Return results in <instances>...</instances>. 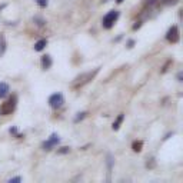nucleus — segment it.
<instances>
[{
	"label": "nucleus",
	"instance_id": "f257e3e1",
	"mask_svg": "<svg viewBox=\"0 0 183 183\" xmlns=\"http://www.w3.org/2000/svg\"><path fill=\"white\" fill-rule=\"evenodd\" d=\"M97 72H99V69H95L93 72H87V73H83V75L77 76V77L75 79V82H73V89H79V87H82V86H85L89 80H92V79L95 77Z\"/></svg>",
	"mask_w": 183,
	"mask_h": 183
},
{
	"label": "nucleus",
	"instance_id": "f03ea898",
	"mask_svg": "<svg viewBox=\"0 0 183 183\" xmlns=\"http://www.w3.org/2000/svg\"><path fill=\"white\" fill-rule=\"evenodd\" d=\"M14 107H16V96L10 97L7 102H4L3 105L0 106V115H2V116L10 115V113L14 110Z\"/></svg>",
	"mask_w": 183,
	"mask_h": 183
},
{
	"label": "nucleus",
	"instance_id": "7ed1b4c3",
	"mask_svg": "<svg viewBox=\"0 0 183 183\" xmlns=\"http://www.w3.org/2000/svg\"><path fill=\"white\" fill-rule=\"evenodd\" d=\"M117 17H119V12L117 10L109 12V13L103 17V27H105V29H110V27L115 24V22L117 20Z\"/></svg>",
	"mask_w": 183,
	"mask_h": 183
},
{
	"label": "nucleus",
	"instance_id": "20e7f679",
	"mask_svg": "<svg viewBox=\"0 0 183 183\" xmlns=\"http://www.w3.org/2000/svg\"><path fill=\"white\" fill-rule=\"evenodd\" d=\"M63 103H65V99H63V95H62V93H54V95H52L50 97H49V105L53 109L62 107Z\"/></svg>",
	"mask_w": 183,
	"mask_h": 183
},
{
	"label": "nucleus",
	"instance_id": "39448f33",
	"mask_svg": "<svg viewBox=\"0 0 183 183\" xmlns=\"http://www.w3.org/2000/svg\"><path fill=\"white\" fill-rule=\"evenodd\" d=\"M166 39L170 43H177V42H179V29H177V26L170 27L167 34H166Z\"/></svg>",
	"mask_w": 183,
	"mask_h": 183
},
{
	"label": "nucleus",
	"instance_id": "423d86ee",
	"mask_svg": "<svg viewBox=\"0 0 183 183\" xmlns=\"http://www.w3.org/2000/svg\"><path fill=\"white\" fill-rule=\"evenodd\" d=\"M59 142H60V139H59V136L56 135V133H53V135L50 136V139L47 140V142H44L43 143V147L46 150H50L52 147H54V146H57Z\"/></svg>",
	"mask_w": 183,
	"mask_h": 183
},
{
	"label": "nucleus",
	"instance_id": "0eeeda50",
	"mask_svg": "<svg viewBox=\"0 0 183 183\" xmlns=\"http://www.w3.org/2000/svg\"><path fill=\"white\" fill-rule=\"evenodd\" d=\"M7 95H9V85L4 83V82H2L0 83V99L6 97Z\"/></svg>",
	"mask_w": 183,
	"mask_h": 183
},
{
	"label": "nucleus",
	"instance_id": "6e6552de",
	"mask_svg": "<svg viewBox=\"0 0 183 183\" xmlns=\"http://www.w3.org/2000/svg\"><path fill=\"white\" fill-rule=\"evenodd\" d=\"M50 66H52L50 56H43V57H42V67H43V69H49Z\"/></svg>",
	"mask_w": 183,
	"mask_h": 183
},
{
	"label": "nucleus",
	"instance_id": "1a4fd4ad",
	"mask_svg": "<svg viewBox=\"0 0 183 183\" xmlns=\"http://www.w3.org/2000/svg\"><path fill=\"white\" fill-rule=\"evenodd\" d=\"M46 43H47V42L44 40V39H42V40L36 42V44H34V50H36V52H42L44 47H46Z\"/></svg>",
	"mask_w": 183,
	"mask_h": 183
},
{
	"label": "nucleus",
	"instance_id": "9d476101",
	"mask_svg": "<svg viewBox=\"0 0 183 183\" xmlns=\"http://www.w3.org/2000/svg\"><path fill=\"white\" fill-rule=\"evenodd\" d=\"M123 119H125V116H123V115H119V117L116 119V122L113 123V130H117L119 127H120V125H122V122H123Z\"/></svg>",
	"mask_w": 183,
	"mask_h": 183
},
{
	"label": "nucleus",
	"instance_id": "9b49d317",
	"mask_svg": "<svg viewBox=\"0 0 183 183\" xmlns=\"http://www.w3.org/2000/svg\"><path fill=\"white\" fill-rule=\"evenodd\" d=\"M142 147H143V142H133V145H132V149H133V152H140L142 150Z\"/></svg>",
	"mask_w": 183,
	"mask_h": 183
},
{
	"label": "nucleus",
	"instance_id": "f8f14e48",
	"mask_svg": "<svg viewBox=\"0 0 183 183\" xmlns=\"http://www.w3.org/2000/svg\"><path fill=\"white\" fill-rule=\"evenodd\" d=\"M4 50H6V42L3 36H0V54H3Z\"/></svg>",
	"mask_w": 183,
	"mask_h": 183
},
{
	"label": "nucleus",
	"instance_id": "ddd939ff",
	"mask_svg": "<svg viewBox=\"0 0 183 183\" xmlns=\"http://www.w3.org/2000/svg\"><path fill=\"white\" fill-rule=\"evenodd\" d=\"M36 2H37V4L40 7H46V6H47V0H36Z\"/></svg>",
	"mask_w": 183,
	"mask_h": 183
},
{
	"label": "nucleus",
	"instance_id": "4468645a",
	"mask_svg": "<svg viewBox=\"0 0 183 183\" xmlns=\"http://www.w3.org/2000/svg\"><path fill=\"white\" fill-rule=\"evenodd\" d=\"M85 116H86V113H85V112H83V113H79V116H77V117H76V119H75V122H76V123H77V122H79V120H82V119L85 117Z\"/></svg>",
	"mask_w": 183,
	"mask_h": 183
},
{
	"label": "nucleus",
	"instance_id": "2eb2a0df",
	"mask_svg": "<svg viewBox=\"0 0 183 183\" xmlns=\"http://www.w3.org/2000/svg\"><path fill=\"white\" fill-rule=\"evenodd\" d=\"M177 0H163V4H176Z\"/></svg>",
	"mask_w": 183,
	"mask_h": 183
},
{
	"label": "nucleus",
	"instance_id": "dca6fc26",
	"mask_svg": "<svg viewBox=\"0 0 183 183\" xmlns=\"http://www.w3.org/2000/svg\"><path fill=\"white\" fill-rule=\"evenodd\" d=\"M9 182H22V177H13V179H10V180H9Z\"/></svg>",
	"mask_w": 183,
	"mask_h": 183
},
{
	"label": "nucleus",
	"instance_id": "f3484780",
	"mask_svg": "<svg viewBox=\"0 0 183 183\" xmlns=\"http://www.w3.org/2000/svg\"><path fill=\"white\" fill-rule=\"evenodd\" d=\"M69 152V147H62L60 150H59V153H67Z\"/></svg>",
	"mask_w": 183,
	"mask_h": 183
},
{
	"label": "nucleus",
	"instance_id": "a211bd4d",
	"mask_svg": "<svg viewBox=\"0 0 183 183\" xmlns=\"http://www.w3.org/2000/svg\"><path fill=\"white\" fill-rule=\"evenodd\" d=\"M133 43H135L133 40H129V43H127V47H133Z\"/></svg>",
	"mask_w": 183,
	"mask_h": 183
},
{
	"label": "nucleus",
	"instance_id": "6ab92c4d",
	"mask_svg": "<svg viewBox=\"0 0 183 183\" xmlns=\"http://www.w3.org/2000/svg\"><path fill=\"white\" fill-rule=\"evenodd\" d=\"M177 79H179V82H182V73H179V75H177Z\"/></svg>",
	"mask_w": 183,
	"mask_h": 183
},
{
	"label": "nucleus",
	"instance_id": "aec40b11",
	"mask_svg": "<svg viewBox=\"0 0 183 183\" xmlns=\"http://www.w3.org/2000/svg\"><path fill=\"white\" fill-rule=\"evenodd\" d=\"M116 2H117V3H122V2H123V0H116Z\"/></svg>",
	"mask_w": 183,
	"mask_h": 183
}]
</instances>
